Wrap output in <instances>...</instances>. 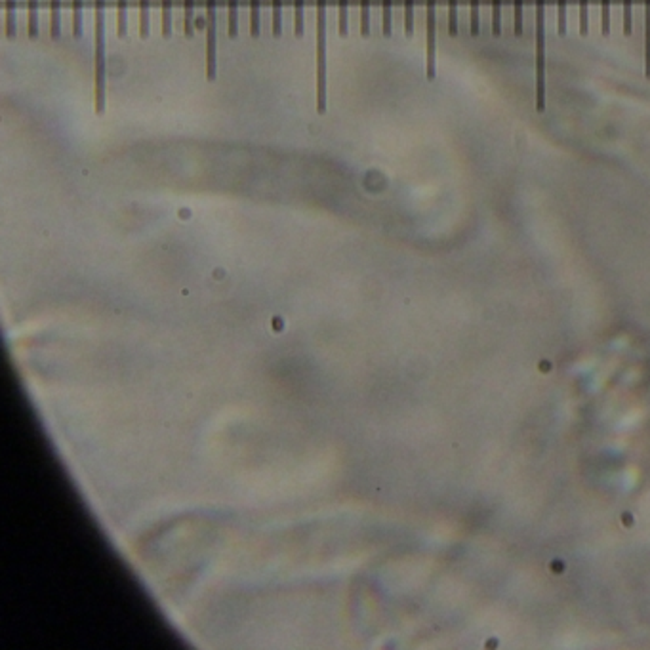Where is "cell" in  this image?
<instances>
[{
  "instance_id": "27",
  "label": "cell",
  "mask_w": 650,
  "mask_h": 650,
  "mask_svg": "<svg viewBox=\"0 0 650 650\" xmlns=\"http://www.w3.org/2000/svg\"><path fill=\"white\" fill-rule=\"evenodd\" d=\"M449 31L452 37L458 35V0H449Z\"/></svg>"
},
{
  "instance_id": "2",
  "label": "cell",
  "mask_w": 650,
  "mask_h": 650,
  "mask_svg": "<svg viewBox=\"0 0 650 650\" xmlns=\"http://www.w3.org/2000/svg\"><path fill=\"white\" fill-rule=\"evenodd\" d=\"M536 109H546V0H536Z\"/></svg>"
},
{
  "instance_id": "6",
  "label": "cell",
  "mask_w": 650,
  "mask_h": 650,
  "mask_svg": "<svg viewBox=\"0 0 650 650\" xmlns=\"http://www.w3.org/2000/svg\"><path fill=\"white\" fill-rule=\"evenodd\" d=\"M644 73L650 77V0H644Z\"/></svg>"
},
{
  "instance_id": "3",
  "label": "cell",
  "mask_w": 650,
  "mask_h": 650,
  "mask_svg": "<svg viewBox=\"0 0 650 650\" xmlns=\"http://www.w3.org/2000/svg\"><path fill=\"white\" fill-rule=\"evenodd\" d=\"M326 0H317V111L326 113Z\"/></svg>"
},
{
  "instance_id": "24",
  "label": "cell",
  "mask_w": 650,
  "mask_h": 650,
  "mask_svg": "<svg viewBox=\"0 0 650 650\" xmlns=\"http://www.w3.org/2000/svg\"><path fill=\"white\" fill-rule=\"evenodd\" d=\"M273 35H282V0H273Z\"/></svg>"
},
{
  "instance_id": "7",
  "label": "cell",
  "mask_w": 650,
  "mask_h": 650,
  "mask_svg": "<svg viewBox=\"0 0 650 650\" xmlns=\"http://www.w3.org/2000/svg\"><path fill=\"white\" fill-rule=\"evenodd\" d=\"M18 33V0H6V35L13 39Z\"/></svg>"
},
{
  "instance_id": "16",
  "label": "cell",
  "mask_w": 650,
  "mask_h": 650,
  "mask_svg": "<svg viewBox=\"0 0 650 650\" xmlns=\"http://www.w3.org/2000/svg\"><path fill=\"white\" fill-rule=\"evenodd\" d=\"M250 33L252 37H260V13L261 0H250Z\"/></svg>"
},
{
  "instance_id": "19",
  "label": "cell",
  "mask_w": 650,
  "mask_h": 650,
  "mask_svg": "<svg viewBox=\"0 0 650 650\" xmlns=\"http://www.w3.org/2000/svg\"><path fill=\"white\" fill-rule=\"evenodd\" d=\"M361 35H370V0H361Z\"/></svg>"
},
{
  "instance_id": "21",
  "label": "cell",
  "mask_w": 650,
  "mask_h": 650,
  "mask_svg": "<svg viewBox=\"0 0 650 650\" xmlns=\"http://www.w3.org/2000/svg\"><path fill=\"white\" fill-rule=\"evenodd\" d=\"M601 31L605 37L611 35V0H601Z\"/></svg>"
},
{
  "instance_id": "1",
  "label": "cell",
  "mask_w": 650,
  "mask_h": 650,
  "mask_svg": "<svg viewBox=\"0 0 650 650\" xmlns=\"http://www.w3.org/2000/svg\"><path fill=\"white\" fill-rule=\"evenodd\" d=\"M107 107V52H105V0H96V111Z\"/></svg>"
},
{
  "instance_id": "23",
  "label": "cell",
  "mask_w": 650,
  "mask_h": 650,
  "mask_svg": "<svg viewBox=\"0 0 650 650\" xmlns=\"http://www.w3.org/2000/svg\"><path fill=\"white\" fill-rule=\"evenodd\" d=\"M589 29V0H580V33L587 35Z\"/></svg>"
},
{
  "instance_id": "10",
  "label": "cell",
  "mask_w": 650,
  "mask_h": 650,
  "mask_svg": "<svg viewBox=\"0 0 650 650\" xmlns=\"http://www.w3.org/2000/svg\"><path fill=\"white\" fill-rule=\"evenodd\" d=\"M29 6V37L37 39L39 37V0H27Z\"/></svg>"
},
{
  "instance_id": "29",
  "label": "cell",
  "mask_w": 650,
  "mask_h": 650,
  "mask_svg": "<svg viewBox=\"0 0 650 650\" xmlns=\"http://www.w3.org/2000/svg\"><path fill=\"white\" fill-rule=\"evenodd\" d=\"M515 4V20H513V31L519 37L523 35V0H513Z\"/></svg>"
},
{
  "instance_id": "8",
  "label": "cell",
  "mask_w": 650,
  "mask_h": 650,
  "mask_svg": "<svg viewBox=\"0 0 650 650\" xmlns=\"http://www.w3.org/2000/svg\"><path fill=\"white\" fill-rule=\"evenodd\" d=\"M227 18L229 37L235 39L239 35V0H227Z\"/></svg>"
},
{
  "instance_id": "26",
  "label": "cell",
  "mask_w": 650,
  "mask_h": 650,
  "mask_svg": "<svg viewBox=\"0 0 650 650\" xmlns=\"http://www.w3.org/2000/svg\"><path fill=\"white\" fill-rule=\"evenodd\" d=\"M633 33V0H624V35Z\"/></svg>"
},
{
  "instance_id": "28",
  "label": "cell",
  "mask_w": 650,
  "mask_h": 650,
  "mask_svg": "<svg viewBox=\"0 0 650 650\" xmlns=\"http://www.w3.org/2000/svg\"><path fill=\"white\" fill-rule=\"evenodd\" d=\"M481 31V20H479V0H471V35L477 37Z\"/></svg>"
},
{
  "instance_id": "15",
  "label": "cell",
  "mask_w": 650,
  "mask_h": 650,
  "mask_svg": "<svg viewBox=\"0 0 650 650\" xmlns=\"http://www.w3.org/2000/svg\"><path fill=\"white\" fill-rule=\"evenodd\" d=\"M391 6H393V0H382V33L384 37H391V31H393Z\"/></svg>"
},
{
  "instance_id": "30",
  "label": "cell",
  "mask_w": 650,
  "mask_h": 650,
  "mask_svg": "<svg viewBox=\"0 0 650 650\" xmlns=\"http://www.w3.org/2000/svg\"><path fill=\"white\" fill-rule=\"evenodd\" d=\"M557 25L559 35H566V0H559L557 4Z\"/></svg>"
},
{
  "instance_id": "12",
  "label": "cell",
  "mask_w": 650,
  "mask_h": 650,
  "mask_svg": "<svg viewBox=\"0 0 650 650\" xmlns=\"http://www.w3.org/2000/svg\"><path fill=\"white\" fill-rule=\"evenodd\" d=\"M50 2H52L50 35H52V39H59V35H61V0H50Z\"/></svg>"
},
{
  "instance_id": "18",
  "label": "cell",
  "mask_w": 650,
  "mask_h": 650,
  "mask_svg": "<svg viewBox=\"0 0 650 650\" xmlns=\"http://www.w3.org/2000/svg\"><path fill=\"white\" fill-rule=\"evenodd\" d=\"M347 8H349V0H338V31L342 37L347 35L349 31V18H347Z\"/></svg>"
},
{
  "instance_id": "4",
  "label": "cell",
  "mask_w": 650,
  "mask_h": 650,
  "mask_svg": "<svg viewBox=\"0 0 650 650\" xmlns=\"http://www.w3.org/2000/svg\"><path fill=\"white\" fill-rule=\"evenodd\" d=\"M215 0H206V77L215 78Z\"/></svg>"
},
{
  "instance_id": "11",
  "label": "cell",
  "mask_w": 650,
  "mask_h": 650,
  "mask_svg": "<svg viewBox=\"0 0 650 650\" xmlns=\"http://www.w3.org/2000/svg\"><path fill=\"white\" fill-rule=\"evenodd\" d=\"M193 13H195V0H183V33L185 37H193Z\"/></svg>"
},
{
  "instance_id": "9",
  "label": "cell",
  "mask_w": 650,
  "mask_h": 650,
  "mask_svg": "<svg viewBox=\"0 0 650 650\" xmlns=\"http://www.w3.org/2000/svg\"><path fill=\"white\" fill-rule=\"evenodd\" d=\"M128 31V0H117V33L123 39Z\"/></svg>"
},
{
  "instance_id": "13",
  "label": "cell",
  "mask_w": 650,
  "mask_h": 650,
  "mask_svg": "<svg viewBox=\"0 0 650 650\" xmlns=\"http://www.w3.org/2000/svg\"><path fill=\"white\" fill-rule=\"evenodd\" d=\"M149 0H139V37L145 39L149 35Z\"/></svg>"
},
{
  "instance_id": "14",
  "label": "cell",
  "mask_w": 650,
  "mask_h": 650,
  "mask_svg": "<svg viewBox=\"0 0 650 650\" xmlns=\"http://www.w3.org/2000/svg\"><path fill=\"white\" fill-rule=\"evenodd\" d=\"M294 33L296 37H304L306 33V20H304V0H294Z\"/></svg>"
},
{
  "instance_id": "17",
  "label": "cell",
  "mask_w": 650,
  "mask_h": 650,
  "mask_svg": "<svg viewBox=\"0 0 650 650\" xmlns=\"http://www.w3.org/2000/svg\"><path fill=\"white\" fill-rule=\"evenodd\" d=\"M73 35L82 37V0H73Z\"/></svg>"
},
{
  "instance_id": "20",
  "label": "cell",
  "mask_w": 650,
  "mask_h": 650,
  "mask_svg": "<svg viewBox=\"0 0 650 650\" xmlns=\"http://www.w3.org/2000/svg\"><path fill=\"white\" fill-rule=\"evenodd\" d=\"M404 33L414 35V0H404Z\"/></svg>"
},
{
  "instance_id": "5",
  "label": "cell",
  "mask_w": 650,
  "mask_h": 650,
  "mask_svg": "<svg viewBox=\"0 0 650 650\" xmlns=\"http://www.w3.org/2000/svg\"><path fill=\"white\" fill-rule=\"evenodd\" d=\"M427 78H435L437 65V0H427Z\"/></svg>"
},
{
  "instance_id": "25",
  "label": "cell",
  "mask_w": 650,
  "mask_h": 650,
  "mask_svg": "<svg viewBox=\"0 0 650 650\" xmlns=\"http://www.w3.org/2000/svg\"><path fill=\"white\" fill-rule=\"evenodd\" d=\"M501 33V0H492V35L500 37Z\"/></svg>"
},
{
  "instance_id": "22",
  "label": "cell",
  "mask_w": 650,
  "mask_h": 650,
  "mask_svg": "<svg viewBox=\"0 0 650 650\" xmlns=\"http://www.w3.org/2000/svg\"><path fill=\"white\" fill-rule=\"evenodd\" d=\"M172 35V0H163V37Z\"/></svg>"
}]
</instances>
